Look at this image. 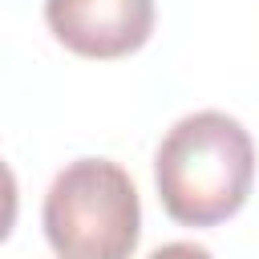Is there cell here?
<instances>
[{
    "label": "cell",
    "instance_id": "cell-4",
    "mask_svg": "<svg viewBox=\"0 0 259 259\" xmlns=\"http://www.w3.org/2000/svg\"><path fill=\"white\" fill-rule=\"evenodd\" d=\"M150 259H210V251L198 247V243H166V247H158Z\"/></svg>",
    "mask_w": 259,
    "mask_h": 259
},
{
    "label": "cell",
    "instance_id": "cell-1",
    "mask_svg": "<svg viewBox=\"0 0 259 259\" xmlns=\"http://www.w3.org/2000/svg\"><path fill=\"white\" fill-rule=\"evenodd\" d=\"M255 178V146L243 121L219 109L174 121L154 154V182L166 214L182 227H214L231 219Z\"/></svg>",
    "mask_w": 259,
    "mask_h": 259
},
{
    "label": "cell",
    "instance_id": "cell-2",
    "mask_svg": "<svg viewBox=\"0 0 259 259\" xmlns=\"http://www.w3.org/2000/svg\"><path fill=\"white\" fill-rule=\"evenodd\" d=\"M40 223L61 259H130L142 235L138 186L109 158H77L53 178Z\"/></svg>",
    "mask_w": 259,
    "mask_h": 259
},
{
    "label": "cell",
    "instance_id": "cell-3",
    "mask_svg": "<svg viewBox=\"0 0 259 259\" xmlns=\"http://www.w3.org/2000/svg\"><path fill=\"white\" fill-rule=\"evenodd\" d=\"M53 36L77 57H130L154 32V0H45Z\"/></svg>",
    "mask_w": 259,
    "mask_h": 259
}]
</instances>
